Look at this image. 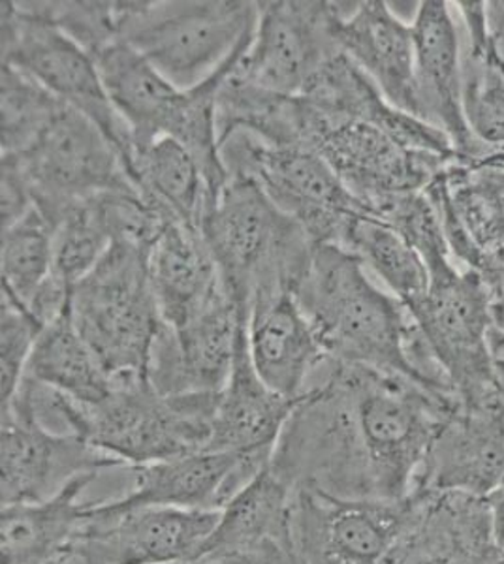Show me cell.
<instances>
[{
	"label": "cell",
	"instance_id": "obj_4",
	"mask_svg": "<svg viewBox=\"0 0 504 564\" xmlns=\"http://www.w3.org/2000/svg\"><path fill=\"white\" fill-rule=\"evenodd\" d=\"M202 234L224 290L245 321L258 297L296 294L314 249L294 218L247 177H228Z\"/></svg>",
	"mask_w": 504,
	"mask_h": 564
},
{
	"label": "cell",
	"instance_id": "obj_39",
	"mask_svg": "<svg viewBox=\"0 0 504 564\" xmlns=\"http://www.w3.org/2000/svg\"><path fill=\"white\" fill-rule=\"evenodd\" d=\"M0 186H2V228L12 226L34 207L31 188L20 162L12 154H0Z\"/></svg>",
	"mask_w": 504,
	"mask_h": 564
},
{
	"label": "cell",
	"instance_id": "obj_2",
	"mask_svg": "<svg viewBox=\"0 0 504 564\" xmlns=\"http://www.w3.org/2000/svg\"><path fill=\"white\" fill-rule=\"evenodd\" d=\"M296 300L328 361L397 372L421 384L409 356L415 318L348 250L314 245Z\"/></svg>",
	"mask_w": 504,
	"mask_h": 564
},
{
	"label": "cell",
	"instance_id": "obj_9",
	"mask_svg": "<svg viewBox=\"0 0 504 564\" xmlns=\"http://www.w3.org/2000/svg\"><path fill=\"white\" fill-rule=\"evenodd\" d=\"M12 154L31 188L34 207L53 226L79 202L136 188L121 153L89 117L64 104L31 148Z\"/></svg>",
	"mask_w": 504,
	"mask_h": 564
},
{
	"label": "cell",
	"instance_id": "obj_23",
	"mask_svg": "<svg viewBox=\"0 0 504 564\" xmlns=\"http://www.w3.org/2000/svg\"><path fill=\"white\" fill-rule=\"evenodd\" d=\"M303 395L282 398L258 377L250 361L245 327L237 343L230 379L218 393L213 433L205 452L271 457L288 417Z\"/></svg>",
	"mask_w": 504,
	"mask_h": 564
},
{
	"label": "cell",
	"instance_id": "obj_17",
	"mask_svg": "<svg viewBox=\"0 0 504 564\" xmlns=\"http://www.w3.org/2000/svg\"><path fill=\"white\" fill-rule=\"evenodd\" d=\"M412 36L418 119L448 135L460 162L479 161L490 149L474 138L463 113V53L450 4L421 0Z\"/></svg>",
	"mask_w": 504,
	"mask_h": 564
},
{
	"label": "cell",
	"instance_id": "obj_41",
	"mask_svg": "<svg viewBox=\"0 0 504 564\" xmlns=\"http://www.w3.org/2000/svg\"><path fill=\"white\" fill-rule=\"evenodd\" d=\"M42 564H106V561L100 557V553L96 552L95 545L90 544L89 539L85 536L84 529L82 539Z\"/></svg>",
	"mask_w": 504,
	"mask_h": 564
},
{
	"label": "cell",
	"instance_id": "obj_14",
	"mask_svg": "<svg viewBox=\"0 0 504 564\" xmlns=\"http://www.w3.org/2000/svg\"><path fill=\"white\" fill-rule=\"evenodd\" d=\"M416 499H339L292 489V536L301 564H383L412 520Z\"/></svg>",
	"mask_w": 504,
	"mask_h": 564
},
{
	"label": "cell",
	"instance_id": "obj_18",
	"mask_svg": "<svg viewBox=\"0 0 504 564\" xmlns=\"http://www.w3.org/2000/svg\"><path fill=\"white\" fill-rule=\"evenodd\" d=\"M247 321L228 294L185 326L160 329L149 359L148 377L162 395L218 393L236 361L237 343Z\"/></svg>",
	"mask_w": 504,
	"mask_h": 564
},
{
	"label": "cell",
	"instance_id": "obj_5",
	"mask_svg": "<svg viewBox=\"0 0 504 564\" xmlns=\"http://www.w3.org/2000/svg\"><path fill=\"white\" fill-rule=\"evenodd\" d=\"M258 2H122L121 40L179 89H192L249 47Z\"/></svg>",
	"mask_w": 504,
	"mask_h": 564
},
{
	"label": "cell",
	"instance_id": "obj_8",
	"mask_svg": "<svg viewBox=\"0 0 504 564\" xmlns=\"http://www.w3.org/2000/svg\"><path fill=\"white\" fill-rule=\"evenodd\" d=\"M300 148L319 154L362 206L397 194L423 193L458 161L407 148L367 122L333 116L300 97Z\"/></svg>",
	"mask_w": 504,
	"mask_h": 564
},
{
	"label": "cell",
	"instance_id": "obj_21",
	"mask_svg": "<svg viewBox=\"0 0 504 564\" xmlns=\"http://www.w3.org/2000/svg\"><path fill=\"white\" fill-rule=\"evenodd\" d=\"M247 345L255 371L282 398L298 399L328 356L296 294L266 295L250 305Z\"/></svg>",
	"mask_w": 504,
	"mask_h": 564
},
{
	"label": "cell",
	"instance_id": "obj_35",
	"mask_svg": "<svg viewBox=\"0 0 504 564\" xmlns=\"http://www.w3.org/2000/svg\"><path fill=\"white\" fill-rule=\"evenodd\" d=\"M111 247L98 198L72 206L53 226L52 279L72 292Z\"/></svg>",
	"mask_w": 504,
	"mask_h": 564
},
{
	"label": "cell",
	"instance_id": "obj_43",
	"mask_svg": "<svg viewBox=\"0 0 504 564\" xmlns=\"http://www.w3.org/2000/svg\"><path fill=\"white\" fill-rule=\"evenodd\" d=\"M485 12H487L490 33H492L495 47L504 63V0L485 2Z\"/></svg>",
	"mask_w": 504,
	"mask_h": 564
},
{
	"label": "cell",
	"instance_id": "obj_7",
	"mask_svg": "<svg viewBox=\"0 0 504 564\" xmlns=\"http://www.w3.org/2000/svg\"><path fill=\"white\" fill-rule=\"evenodd\" d=\"M228 177H247L305 230L314 245H339L351 218L365 215L319 154L303 148L269 145L247 132L221 141Z\"/></svg>",
	"mask_w": 504,
	"mask_h": 564
},
{
	"label": "cell",
	"instance_id": "obj_34",
	"mask_svg": "<svg viewBox=\"0 0 504 564\" xmlns=\"http://www.w3.org/2000/svg\"><path fill=\"white\" fill-rule=\"evenodd\" d=\"M0 265L2 294L29 308L53 268V228L36 207L2 228Z\"/></svg>",
	"mask_w": 504,
	"mask_h": 564
},
{
	"label": "cell",
	"instance_id": "obj_37",
	"mask_svg": "<svg viewBox=\"0 0 504 564\" xmlns=\"http://www.w3.org/2000/svg\"><path fill=\"white\" fill-rule=\"evenodd\" d=\"M95 57L121 40L122 2H23Z\"/></svg>",
	"mask_w": 504,
	"mask_h": 564
},
{
	"label": "cell",
	"instance_id": "obj_46",
	"mask_svg": "<svg viewBox=\"0 0 504 564\" xmlns=\"http://www.w3.org/2000/svg\"><path fill=\"white\" fill-rule=\"evenodd\" d=\"M474 162H482V164H490V166L504 167V148L497 149V151H490V153L484 154L482 159Z\"/></svg>",
	"mask_w": 504,
	"mask_h": 564
},
{
	"label": "cell",
	"instance_id": "obj_22",
	"mask_svg": "<svg viewBox=\"0 0 504 564\" xmlns=\"http://www.w3.org/2000/svg\"><path fill=\"white\" fill-rule=\"evenodd\" d=\"M341 52L377 85L389 104L418 117L412 25L399 20L384 0L360 2L337 21Z\"/></svg>",
	"mask_w": 504,
	"mask_h": 564
},
{
	"label": "cell",
	"instance_id": "obj_32",
	"mask_svg": "<svg viewBox=\"0 0 504 564\" xmlns=\"http://www.w3.org/2000/svg\"><path fill=\"white\" fill-rule=\"evenodd\" d=\"M337 247L348 250L396 295L405 307L426 294L428 268L420 254L394 228L369 215H357L346 225Z\"/></svg>",
	"mask_w": 504,
	"mask_h": 564
},
{
	"label": "cell",
	"instance_id": "obj_27",
	"mask_svg": "<svg viewBox=\"0 0 504 564\" xmlns=\"http://www.w3.org/2000/svg\"><path fill=\"white\" fill-rule=\"evenodd\" d=\"M95 480L84 476L52 499L2 507L0 564H42L82 539L90 507L84 494Z\"/></svg>",
	"mask_w": 504,
	"mask_h": 564
},
{
	"label": "cell",
	"instance_id": "obj_20",
	"mask_svg": "<svg viewBox=\"0 0 504 564\" xmlns=\"http://www.w3.org/2000/svg\"><path fill=\"white\" fill-rule=\"evenodd\" d=\"M412 520L383 564H504L487 499L412 491Z\"/></svg>",
	"mask_w": 504,
	"mask_h": 564
},
{
	"label": "cell",
	"instance_id": "obj_30",
	"mask_svg": "<svg viewBox=\"0 0 504 564\" xmlns=\"http://www.w3.org/2000/svg\"><path fill=\"white\" fill-rule=\"evenodd\" d=\"M25 379L84 404L108 398L116 384V379L106 371L74 324L71 303L42 329L26 366Z\"/></svg>",
	"mask_w": 504,
	"mask_h": 564
},
{
	"label": "cell",
	"instance_id": "obj_6",
	"mask_svg": "<svg viewBox=\"0 0 504 564\" xmlns=\"http://www.w3.org/2000/svg\"><path fill=\"white\" fill-rule=\"evenodd\" d=\"M71 313L106 371L148 377L164 321L149 276V252L111 243L95 270L72 289Z\"/></svg>",
	"mask_w": 504,
	"mask_h": 564
},
{
	"label": "cell",
	"instance_id": "obj_12",
	"mask_svg": "<svg viewBox=\"0 0 504 564\" xmlns=\"http://www.w3.org/2000/svg\"><path fill=\"white\" fill-rule=\"evenodd\" d=\"M117 467L125 465L76 433L50 430L25 379L2 404V507L52 499L77 478Z\"/></svg>",
	"mask_w": 504,
	"mask_h": 564
},
{
	"label": "cell",
	"instance_id": "obj_10",
	"mask_svg": "<svg viewBox=\"0 0 504 564\" xmlns=\"http://www.w3.org/2000/svg\"><path fill=\"white\" fill-rule=\"evenodd\" d=\"M0 21L2 65L25 72L53 97L89 117L127 166L132 154L130 132L109 102L93 55L50 21L26 10L23 2H2Z\"/></svg>",
	"mask_w": 504,
	"mask_h": 564
},
{
	"label": "cell",
	"instance_id": "obj_1",
	"mask_svg": "<svg viewBox=\"0 0 504 564\" xmlns=\"http://www.w3.org/2000/svg\"><path fill=\"white\" fill-rule=\"evenodd\" d=\"M328 364V379L288 417L269 468L290 489L339 499L409 497L455 399L397 372Z\"/></svg>",
	"mask_w": 504,
	"mask_h": 564
},
{
	"label": "cell",
	"instance_id": "obj_36",
	"mask_svg": "<svg viewBox=\"0 0 504 564\" xmlns=\"http://www.w3.org/2000/svg\"><path fill=\"white\" fill-rule=\"evenodd\" d=\"M0 82V148L2 153H23L57 116L64 102L13 66L2 65Z\"/></svg>",
	"mask_w": 504,
	"mask_h": 564
},
{
	"label": "cell",
	"instance_id": "obj_29",
	"mask_svg": "<svg viewBox=\"0 0 504 564\" xmlns=\"http://www.w3.org/2000/svg\"><path fill=\"white\" fill-rule=\"evenodd\" d=\"M467 31L463 113L474 138L490 149L504 148V63L493 42L484 0L455 2Z\"/></svg>",
	"mask_w": 504,
	"mask_h": 564
},
{
	"label": "cell",
	"instance_id": "obj_3",
	"mask_svg": "<svg viewBox=\"0 0 504 564\" xmlns=\"http://www.w3.org/2000/svg\"><path fill=\"white\" fill-rule=\"evenodd\" d=\"M26 380L42 411L130 468L205 452L221 393L162 395L149 377L127 375L117 377L108 398L84 404Z\"/></svg>",
	"mask_w": 504,
	"mask_h": 564
},
{
	"label": "cell",
	"instance_id": "obj_33",
	"mask_svg": "<svg viewBox=\"0 0 504 564\" xmlns=\"http://www.w3.org/2000/svg\"><path fill=\"white\" fill-rule=\"evenodd\" d=\"M442 185L461 225L485 252L504 247V167L482 162H453Z\"/></svg>",
	"mask_w": 504,
	"mask_h": 564
},
{
	"label": "cell",
	"instance_id": "obj_45",
	"mask_svg": "<svg viewBox=\"0 0 504 564\" xmlns=\"http://www.w3.org/2000/svg\"><path fill=\"white\" fill-rule=\"evenodd\" d=\"M490 321H492L490 329L504 337V284L490 297Z\"/></svg>",
	"mask_w": 504,
	"mask_h": 564
},
{
	"label": "cell",
	"instance_id": "obj_28",
	"mask_svg": "<svg viewBox=\"0 0 504 564\" xmlns=\"http://www.w3.org/2000/svg\"><path fill=\"white\" fill-rule=\"evenodd\" d=\"M127 174L154 206L175 223L202 231L205 217L215 204L202 167L179 141L159 138L135 149L128 159Z\"/></svg>",
	"mask_w": 504,
	"mask_h": 564
},
{
	"label": "cell",
	"instance_id": "obj_19",
	"mask_svg": "<svg viewBox=\"0 0 504 564\" xmlns=\"http://www.w3.org/2000/svg\"><path fill=\"white\" fill-rule=\"evenodd\" d=\"M271 457L196 452L132 467L135 486L119 499L100 500L108 512L141 507L223 510Z\"/></svg>",
	"mask_w": 504,
	"mask_h": 564
},
{
	"label": "cell",
	"instance_id": "obj_25",
	"mask_svg": "<svg viewBox=\"0 0 504 564\" xmlns=\"http://www.w3.org/2000/svg\"><path fill=\"white\" fill-rule=\"evenodd\" d=\"M93 58L109 102L127 124L132 151L159 138H170L183 108L185 89L168 82L125 40L109 44Z\"/></svg>",
	"mask_w": 504,
	"mask_h": 564
},
{
	"label": "cell",
	"instance_id": "obj_15",
	"mask_svg": "<svg viewBox=\"0 0 504 564\" xmlns=\"http://www.w3.org/2000/svg\"><path fill=\"white\" fill-rule=\"evenodd\" d=\"M503 484L504 393L495 384L474 398L455 401L412 491L487 499Z\"/></svg>",
	"mask_w": 504,
	"mask_h": 564
},
{
	"label": "cell",
	"instance_id": "obj_44",
	"mask_svg": "<svg viewBox=\"0 0 504 564\" xmlns=\"http://www.w3.org/2000/svg\"><path fill=\"white\" fill-rule=\"evenodd\" d=\"M490 354H492L493 379L504 393V337L490 329Z\"/></svg>",
	"mask_w": 504,
	"mask_h": 564
},
{
	"label": "cell",
	"instance_id": "obj_42",
	"mask_svg": "<svg viewBox=\"0 0 504 564\" xmlns=\"http://www.w3.org/2000/svg\"><path fill=\"white\" fill-rule=\"evenodd\" d=\"M490 512H492V534L498 555L504 561V484L495 494L487 497Z\"/></svg>",
	"mask_w": 504,
	"mask_h": 564
},
{
	"label": "cell",
	"instance_id": "obj_26",
	"mask_svg": "<svg viewBox=\"0 0 504 564\" xmlns=\"http://www.w3.org/2000/svg\"><path fill=\"white\" fill-rule=\"evenodd\" d=\"M149 276L162 321L173 329L226 295L204 234L175 220L149 250Z\"/></svg>",
	"mask_w": 504,
	"mask_h": 564
},
{
	"label": "cell",
	"instance_id": "obj_11",
	"mask_svg": "<svg viewBox=\"0 0 504 564\" xmlns=\"http://www.w3.org/2000/svg\"><path fill=\"white\" fill-rule=\"evenodd\" d=\"M490 289L471 270L448 268L429 273L426 294L410 305L428 348L441 367L455 401L495 386L490 354Z\"/></svg>",
	"mask_w": 504,
	"mask_h": 564
},
{
	"label": "cell",
	"instance_id": "obj_24",
	"mask_svg": "<svg viewBox=\"0 0 504 564\" xmlns=\"http://www.w3.org/2000/svg\"><path fill=\"white\" fill-rule=\"evenodd\" d=\"M303 97L333 116L373 124L407 148L460 162L452 141L444 132L389 104L377 85L343 52L328 61Z\"/></svg>",
	"mask_w": 504,
	"mask_h": 564
},
{
	"label": "cell",
	"instance_id": "obj_16",
	"mask_svg": "<svg viewBox=\"0 0 504 564\" xmlns=\"http://www.w3.org/2000/svg\"><path fill=\"white\" fill-rule=\"evenodd\" d=\"M221 510L141 507L108 512L90 502L85 536L106 564H199Z\"/></svg>",
	"mask_w": 504,
	"mask_h": 564
},
{
	"label": "cell",
	"instance_id": "obj_40",
	"mask_svg": "<svg viewBox=\"0 0 504 564\" xmlns=\"http://www.w3.org/2000/svg\"><path fill=\"white\" fill-rule=\"evenodd\" d=\"M221 564H301V561L296 552L294 536L287 532L232 553Z\"/></svg>",
	"mask_w": 504,
	"mask_h": 564
},
{
	"label": "cell",
	"instance_id": "obj_13",
	"mask_svg": "<svg viewBox=\"0 0 504 564\" xmlns=\"http://www.w3.org/2000/svg\"><path fill=\"white\" fill-rule=\"evenodd\" d=\"M341 13L333 2H258L255 36L234 74L258 89L303 97L328 61L341 53Z\"/></svg>",
	"mask_w": 504,
	"mask_h": 564
},
{
	"label": "cell",
	"instance_id": "obj_31",
	"mask_svg": "<svg viewBox=\"0 0 504 564\" xmlns=\"http://www.w3.org/2000/svg\"><path fill=\"white\" fill-rule=\"evenodd\" d=\"M292 532V489L266 467L221 510L199 564H221L232 553Z\"/></svg>",
	"mask_w": 504,
	"mask_h": 564
},
{
	"label": "cell",
	"instance_id": "obj_38",
	"mask_svg": "<svg viewBox=\"0 0 504 564\" xmlns=\"http://www.w3.org/2000/svg\"><path fill=\"white\" fill-rule=\"evenodd\" d=\"M45 326H42L29 308L12 297L2 294V311H0V366H2V384L0 398L2 404L20 390L25 379L26 366L31 359L34 345Z\"/></svg>",
	"mask_w": 504,
	"mask_h": 564
},
{
	"label": "cell",
	"instance_id": "obj_47",
	"mask_svg": "<svg viewBox=\"0 0 504 564\" xmlns=\"http://www.w3.org/2000/svg\"><path fill=\"white\" fill-rule=\"evenodd\" d=\"M495 257H497L498 262L503 263L504 265V247H501V249L495 252Z\"/></svg>",
	"mask_w": 504,
	"mask_h": 564
}]
</instances>
